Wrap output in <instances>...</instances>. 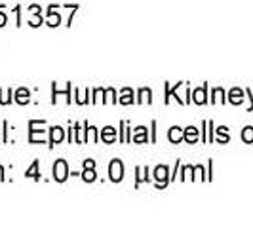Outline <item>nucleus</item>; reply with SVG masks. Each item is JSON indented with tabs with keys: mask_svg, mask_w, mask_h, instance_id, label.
Instances as JSON below:
<instances>
[{
	"mask_svg": "<svg viewBox=\"0 0 253 228\" xmlns=\"http://www.w3.org/2000/svg\"><path fill=\"white\" fill-rule=\"evenodd\" d=\"M63 141V129L59 127V125H55V127H52V139H50V146H54V145H57V143H61Z\"/></svg>",
	"mask_w": 253,
	"mask_h": 228,
	"instance_id": "obj_4",
	"label": "nucleus"
},
{
	"mask_svg": "<svg viewBox=\"0 0 253 228\" xmlns=\"http://www.w3.org/2000/svg\"><path fill=\"white\" fill-rule=\"evenodd\" d=\"M183 137H185V133L181 131V127L175 125V127H171V129H169V141H171V143H179Z\"/></svg>",
	"mask_w": 253,
	"mask_h": 228,
	"instance_id": "obj_6",
	"label": "nucleus"
},
{
	"mask_svg": "<svg viewBox=\"0 0 253 228\" xmlns=\"http://www.w3.org/2000/svg\"><path fill=\"white\" fill-rule=\"evenodd\" d=\"M148 97H152L150 89L143 88L141 91H139V103H143V101H147V103H150V99H148Z\"/></svg>",
	"mask_w": 253,
	"mask_h": 228,
	"instance_id": "obj_12",
	"label": "nucleus"
},
{
	"mask_svg": "<svg viewBox=\"0 0 253 228\" xmlns=\"http://www.w3.org/2000/svg\"><path fill=\"white\" fill-rule=\"evenodd\" d=\"M27 177H31V179H40V173H38V162H33V166L27 169V173H25Z\"/></svg>",
	"mask_w": 253,
	"mask_h": 228,
	"instance_id": "obj_10",
	"label": "nucleus"
},
{
	"mask_svg": "<svg viewBox=\"0 0 253 228\" xmlns=\"http://www.w3.org/2000/svg\"><path fill=\"white\" fill-rule=\"evenodd\" d=\"M108 175H110V181H114V183L122 181V177H124V166H122L120 160H112V162H110Z\"/></svg>",
	"mask_w": 253,
	"mask_h": 228,
	"instance_id": "obj_1",
	"label": "nucleus"
},
{
	"mask_svg": "<svg viewBox=\"0 0 253 228\" xmlns=\"http://www.w3.org/2000/svg\"><path fill=\"white\" fill-rule=\"evenodd\" d=\"M48 25H52V27L59 25V16L54 12V6H52V10H50V19H48Z\"/></svg>",
	"mask_w": 253,
	"mask_h": 228,
	"instance_id": "obj_14",
	"label": "nucleus"
},
{
	"mask_svg": "<svg viewBox=\"0 0 253 228\" xmlns=\"http://www.w3.org/2000/svg\"><path fill=\"white\" fill-rule=\"evenodd\" d=\"M194 103H198V105L206 103V86L198 89V91H194Z\"/></svg>",
	"mask_w": 253,
	"mask_h": 228,
	"instance_id": "obj_11",
	"label": "nucleus"
},
{
	"mask_svg": "<svg viewBox=\"0 0 253 228\" xmlns=\"http://www.w3.org/2000/svg\"><path fill=\"white\" fill-rule=\"evenodd\" d=\"M120 103H124V105H129V103H133V99H131V89H124V95H122Z\"/></svg>",
	"mask_w": 253,
	"mask_h": 228,
	"instance_id": "obj_15",
	"label": "nucleus"
},
{
	"mask_svg": "<svg viewBox=\"0 0 253 228\" xmlns=\"http://www.w3.org/2000/svg\"><path fill=\"white\" fill-rule=\"evenodd\" d=\"M114 137H116L114 127H105V129H103V133H101V139L105 141V143H112Z\"/></svg>",
	"mask_w": 253,
	"mask_h": 228,
	"instance_id": "obj_9",
	"label": "nucleus"
},
{
	"mask_svg": "<svg viewBox=\"0 0 253 228\" xmlns=\"http://www.w3.org/2000/svg\"><path fill=\"white\" fill-rule=\"evenodd\" d=\"M69 177V167H67V162L65 160H57L54 164V179L63 183L65 179Z\"/></svg>",
	"mask_w": 253,
	"mask_h": 228,
	"instance_id": "obj_2",
	"label": "nucleus"
},
{
	"mask_svg": "<svg viewBox=\"0 0 253 228\" xmlns=\"http://www.w3.org/2000/svg\"><path fill=\"white\" fill-rule=\"evenodd\" d=\"M133 141H139V143H145V141H147V135H145V127H137V129H135Z\"/></svg>",
	"mask_w": 253,
	"mask_h": 228,
	"instance_id": "obj_13",
	"label": "nucleus"
},
{
	"mask_svg": "<svg viewBox=\"0 0 253 228\" xmlns=\"http://www.w3.org/2000/svg\"><path fill=\"white\" fill-rule=\"evenodd\" d=\"M84 166H86V169H84V173H82V179H84V181H88V183L95 181V171H93L95 162H93V160H86V162H84Z\"/></svg>",
	"mask_w": 253,
	"mask_h": 228,
	"instance_id": "obj_3",
	"label": "nucleus"
},
{
	"mask_svg": "<svg viewBox=\"0 0 253 228\" xmlns=\"http://www.w3.org/2000/svg\"><path fill=\"white\" fill-rule=\"evenodd\" d=\"M154 179H156V181H160V183H166V185H168V167L158 166V167L154 169Z\"/></svg>",
	"mask_w": 253,
	"mask_h": 228,
	"instance_id": "obj_5",
	"label": "nucleus"
},
{
	"mask_svg": "<svg viewBox=\"0 0 253 228\" xmlns=\"http://www.w3.org/2000/svg\"><path fill=\"white\" fill-rule=\"evenodd\" d=\"M185 139L189 141V143H194V141L198 139V129L196 127H187L185 129Z\"/></svg>",
	"mask_w": 253,
	"mask_h": 228,
	"instance_id": "obj_7",
	"label": "nucleus"
},
{
	"mask_svg": "<svg viewBox=\"0 0 253 228\" xmlns=\"http://www.w3.org/2000/svg\"><path fill=\"white\" fill-rule=\"evenodd\" d=\"M16 101H18L19 105H25V103H29V91L25 88L18 89V95H16Z\"/></svg>",
	"mask_w": 253,
	"mask_h": 228,
	"instance_id": "obj_8",
	"label": "nucleus"
},
{
	"mask_svg": "<svg viewBox=\"0 0 253 228\" xmlns=\"http://www.w3.org/2000/svg\"><path fill=\"white\" fill-rule=\"evenodd\" d=\"M231 101H232V103H240V101H242V99H240V89H232V91H231Z\"/></svg>",
	"mask_w": 253,
	"mask_h": 228,
	"instance_id": "obj_17",
	"label": "nucleus"
},
{
	"mask_svg": "<svg viewBox=\"0 0 253 228\" xmlns=\"http://www.w3.org/2000/svg\"><path fill=\"white\" fill-rule=\"evenodd\" d=\"M242 139L248 141V143H252V141H253V127H246V129H244V133H242Z\"/></svg>",
	"mask_w": 253,
	"mask_h": 228,
	"instance_id": "obj_16",
	"label": "nucleus"
},
{
	"mask_svg": "<svg viewBox=\"0 0 253 228\" xmlns=\"http://www.w3.org/2000/svg\"><path fill=\"white\" fill-rule=\"evenodd\" d=\"M6 23V18H4V14H0V27Z\"/></svg>",
	"mask_w": 253,
	"mask_h": 228,
	"instance_id": "obj_18",
	"label": "nucleus"
}]
</instances>
